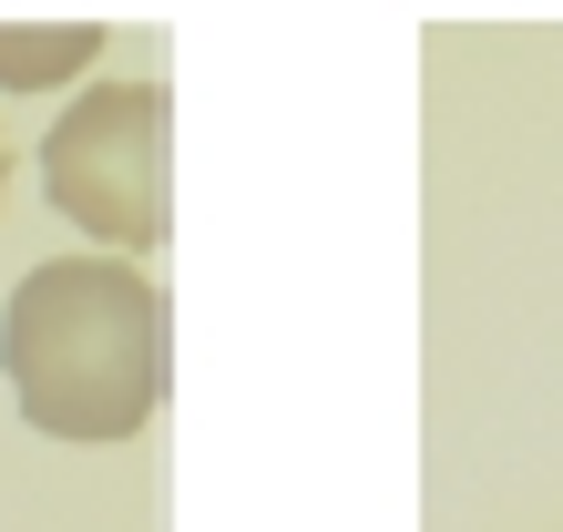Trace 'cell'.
<instances>
[{"label":"cell","instance_id":"1","mask_svg":"<svg viewBox=\"0 0 563 532\" xmlns=\"http://www.w3.org/2000/svg\"><path fill=\"white\" fill-rule=\"evenodd\" d=\"M0 369L31 430L134 441L175 379V308L123 256H52L0 308Z\"/></svg>","mask_w":563,"mask_h":532},{"label":"cell","instance_id":"3","mask_svg":"<svg viewBox=\"0 0 563 532\" xmlns=\"http://www.w3.org/2000/svg\"><path fill=\"white\" fill-rule=\"evenodd\" d=\"M82 62H103V21H52V31H0V92H52Z\"/></svg>","mask_w":563,"mask_h":532},{"label":"cell","instance_id":"2","mask_svg":"<svg viewBox=\"0 0 563 532\" xmlns=\"http://www.w3.org/2000/svg\"><path fill=\"white\" fill-rule=\"evenodd\" d=\"M42 195L92 246L144 256L175 225V92L164 82H103L73 92V113L42 133Z\"/></svg>","mask_w":563,"mask_h":532},{"label":"cell","instance_id":"4","mask_svg":"<svg viewBox=\"0 0 563 532\" xmlns=\"http://www.w3.org/2000/svg\"><path fill=\"white\" fill-rule=\"evenodd\" d=\"M0 195H11V144H0Z\"/></svg>","mask_w":563,"mask_h":532}]
</instances>
